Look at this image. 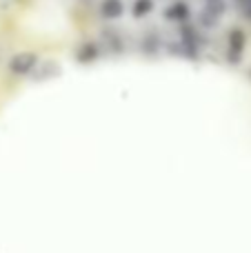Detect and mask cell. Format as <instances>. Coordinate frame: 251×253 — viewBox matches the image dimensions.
I'll list each match as a JSON object with an SVG mask.
<instances>
[{
    "label": "cell",
    "mask_w": 251,
    "mask_h": 253,
    "mask_svg": "<svg viewBox=\"0 0 251 253\" xmlns=\"http://www.w3.org/2000/svg\"><path fill=\"white\" fill-rule=\"evenodd\" d=\"M38 67V56L34 51H18L16 56L9 60V71L16 76H29Z\"/></svg>",
    "instance_id": "6da1fadb"
},
{
    "label": "cell",
    "mask_w": 251,
    "mask_h": 253,
    "mask_svg": "<svg viewBox=\"0 0 251 253\" xmlns=\"http://www.w3.org/2000/svg\"><path fill=\"white\" fill-rule=\"evenodd\" d=\"M227 11V2L225 0H205V9H203V22L207 27L216 25Z\"/></svg>",
    "instance_id": "7a4b0ae2"
},
{
    "label": "cell",
    "mask_w": 251,
    "mask_h": 253,
    "mask_svg": "<svg viewBox=\"0 0 251 253\" xmlns=\"http://www.w3.org/2000/svg\"><path fill=\"white\" fill-rule=\"evenodd\" d=\"M189 16H191V9H189V4L182 2V0H173V2L165 9V18L171 22H185V20H189Z\"/></svg>",
    "instance_id": "3957f363"
},
{
    "label": "cell",
    "mask_w": 251,
    "mask_h": 253,
    "mask_svg": "<svg viewBox=\"0 0 251 253\" xmlns=\"http://www.w3.org/2000/svg\"><path fill=\"white\" fill-rule=\"evenodd\" d=\"M245 51V34L243 29H231L229 34V60L231 62H240Z\"/></svg>",
    "instance_id": "277c9868"
},
{
    "label": "cell",
    "mask_w": 251,
    "mask_h": 253,
    "mask_svg": "<svg viewBox=\"0 0 251 253\" xmlns=\"http://www.w3.org/2000/svg\"><path fill=\"white\" fill-rule=\"evenodd\" d=\"M180 47L185 49V56H198V34L191 27H182L180 31Z\"/></svg>",
    "instance_id": "5b68a950"
},
{
    "label": "cell",
    "mask_w": 251,
    "mask_h": 253,
    "mask_svg": "<svg viewBox=\"0 0 251 253\" xmlns=\"http://www.w3.org/2000/svg\"><path fill=\"white\" fill-rule=\"evenodd\" d=\"M125 13V2L123 0H102L100 2V16L107 20H116Z\"/></svg>",
    "instance_id": "8992f818"
},
{
    "label": "cell",
    "mask_w": 251,
    "mask_h": 253,
    "mask_svg": "<svg viewBox=\"0 0 251 253\" xmlns=\"http://www.w3.org/2000/svg\"><path fill=\"white\" fill-rule=\"evenodd\" d=\"M58 74H60V65L53 60H47V62L36 67L34 80H47V78H53V76H58Z\"/></svg>",
    "instance_id": "52a82bcc"
},
{
    "label": "cell",
    "mask_w": 251,
    "mask_h": 253,
    "mask_svg": "<svg viewBox=\"0 0 251 253\" xmlns=\"http://www.w3.org/2000/svg\"><path fill=\"white\" fill-rule=\"evenodd\" d=\"M154 11V0H136L131 7V13L133 18H145Z\"/></svg>",
    "instance_id": "ba28073f"
},
{
    "label": "cell",
    "mask_w": 251,
    "mask_h": 253,
    "mask_svg": "<svg viewBox=\"0 0 251 253\" xmlns=\"http://www.w3.org/2000/svg\"><path fill=\"white\" fill-rule=\"evenodd\" d=\"M96 56H98V47H96V44H83V47H80V51H78V60L80 62H89V60H93Z\"/></svg>",
    "instance_id": "9c48e42d"
},
{
    "label": "cell",
    "mask_w": 251,
    "mask_h": 253,
    "mask_svg": "<svg viewBox=\"0 0 251 253\" xmlns=\"http://www.w3.org/2000/svg\"><path fill=\"white\" fill-rule=\"evenodd\" d=\"M142 49H145L147 53H151L154 49H160V42L156 40V36H154V34H149L145 40H142Z\"/></svg>",
    "instance_id": "30bf717a"
},
{
    "label": "cell",
    "mask_w": 251,
    "mask_h": 253,
    "mask_svg": "<svg viewBox=\"0 0 251 253\" xmlns=\"http://www.w3.org/2000/svg\"><path fill=\"white\" fill-rule=\"evenodd\" d=\"M236 2H238L240 11H243L247 18H251V0H236Z\"/></svg>",
    "instance_id": "8fae6325"
},
{
    "label": "cell",
    "mask_w": 251,
    "mask_h": 253,
    "mask_svg": "<svg viewBox=\"0 0 251 253\" xmlns=\"http://www.w3.org/2000/svg\"><path fill=\"white\" fill-rule=\"evenodd\" d=\"M249 78H251V71H249Z\"/></svg>",
    "instance_id": "7c38bea8"
}]
</instances>
